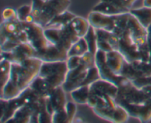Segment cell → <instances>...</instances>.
<instances>
[{
    "label": "cell",
    "instance_id": "obj_1",
    "mask_svg": "<svg viewBox=\"0 0 151 123\" xmlns=\"http://www.w3.org/2000/svg\"><path fill=\"white\" fill-rule=\"evenodd\" d=\"M42 63V60L36 57L30 58L21 64L12 63L10 80L16 83L23 91L39 75Z\"/></svg>",
    "mask_w": 151,
    "mask_h": 123
},
{
    "label": "cell",
    "instance_id": "obj_2",
    "mask_svg": "<svg viewBox=\"0 0 151 123\" xmlns=\"http://www.w3.org/2000/svg\"><path fill=\"white\" fill-rule=\"evenodd\" d=\"M69 71L66 60L56 62H43L39 76L47 80L54 88L62 86Z\"/></svg>",
    "mask_w": 151,
    "mask_h": 123
},
{
    "label": "cell",
    "instance_id": "obj_3",
    "mask_svg": "<svg viewBox=\"0 0 151 123\" xmlns=\"http://www.w3.org/2000/svg\"><path fill=\"white\" fill-rule=\"evenodd\" d=\"M44 33L51 44L66 52L80 38L74 33L69 25L60 29L44 28Z\"/></svg>",
    "mask_w": 151,
    "mask_h": 123
},
{
    "label": "cell",
    "instance_id": "obj_4",
    "mask_svg": "<svg viewBox=\"0 0 151 123\" xmlns=\"http://www.w3.org/2000/svg\"><path fill=\"white\" fill-rule=\"evenodd\" d=\"M150 98V96L139 88L131 82L128 81L119 87L117 96L114 99L116 104L126 103L129 104H140Z\"/></svg>",
    "mask_w": 151,
    "mask_h": 123
},
{
    "label": "cell",
    "instance_id": "obj_5",
    "mask_svg": "<svg viewBox=\"0 0 151 123\" xmlns=\"http://www.w3.org/2000/svg\"><path fill=\"white\" fill-rule=\"evenodd\" d=\"M70 4V0H44L41 15L35 23L45 27L55 16L67 10Z\"/></svg>",
    "mask_w": 151,
    "mask_h": 123
},
{
    "label": "cell",
    "instance_id": "obj_6",
    "mask_svg": "<svg viewBox=\"0 0 151 123\" xmlns=\"http://www.w3.org/2000/svg\"><path fill=\"white\" fill-rule=\"evenodd\" d=\"M23 23L24 29L26 32L28 38V43L35 49V52H39L47 48L50 44L44 33V27L38 24Z\"/></svg>",
    "mask_w": 151,
    "mask_h": 123
},
{
    "label": "cell",
    "instance_id": "obj_7",
    "mask_svg": "<svg viewBox=\"0 0 151 123\" xmlns=\"http://www.w3.org/2000/svg\"><path fill=\"white\" fill-rule=\"evenodd\" d=\"M95 65L99 70L100 78L109 81L119 87L130 80L122 75H116L112 72L106 63V53L98 50L95 55Z\"/></svg>",
    "mask_w": 151,
    "mask_h": 123
},
{
    "label": "cell",
    "instance_id": "obj_8",
    "mask_svg": "<svg viewBox=\"0 0 151 123\" xmlns=\"http://www.w3.org/2000/svg\"><path fill=\"white\" fill-rule=\"evenodd\" d=\"M0 35L6 38L17 40L21 43H27L28 38L24 29L23 23L17 19L12 21H3L0 26Z\"/></svg>",
    "mask_w": 151,
    "mask_h": 123
},
{
    "label": "cell",
    "instance_id": "obj_9",
    "mask_svg": "<svg viewBox=\"0 0 151 123\" xmlns=\"http://www.w3.org/2000/svg\"><path fill=\"white\" fill-rule=\"evenodd\" d=\"M35 50L29 43H21L11 52L1 51V59H6L11 63H22L27 59L35 57Z\"/></svg>",
    "mask_w": 151,
    "mask_h": 123
},
{
    "label": "cell",
    "instance_id": "obj_10",
    "mask_svg": "<svg viewBox=\"0 0 151 123\" xmlns=\"http://www.w3.org/2000/svg\"><path fill=\"white\" fill-rule=\"evenodd\" d=\"M117 51L123 55L125 60L128 63L140 60L139 46L131 39L128 31L119 38Z\"/></svg>",
    "mask_w": 151,
    "mask_h": 123
},
{
    "label": "cell",
    "instance_id": "obj_11",
    "mask_svg": "<svg viewBox=\"0 0 151 123\" xmlns=\"http://www.w3.org/2000/svg\"><path fill=\"white\" fill-rule=\"evenodd\" d=\"M118 105L125 109L130 117L139 119L140 122H148L151 120V97L140 104L121 103Z\"/></svg>",
    "mask_w": 151,
    "mask_h": 123
},
{
    "label": "cell",
    "instance_id": "obj_12",
    "mask_svg": "<svg viewBox=\"0 0 151 123\" xmlns=\"http://www.w3.org/2000/svg\"><path fill=\"white\" fill-rule=\"evenodd\" d=\"M94 114L103 119L110 122L122 123L125 122L129 119V114L125 109L120 105L116 104L115 108H104V109H94Z\"/></svg>",
    "mask_w": 151,
    "mask_h": 123
},
{
    "label": "cell",
    "instance_id": "obj_13",
    "mask_svg": "<svg viewBox=\"0 0 151 123\" xmlns=\"http://www.w3.org/2000/svg\"><path fill=\"white\" fill-rule=\"evenodd\" d=\"M66 93L63 86H58L55 88L50 97H47V110L52 115L57 111L65 109L67 103Z\"/></svg>",
    "mask_w": 151,
    "mask_h": 123
},
{
    "label": "cell",
    "instance_id": "obj_14",
    "mask_svg": "<svg viewBox=\"0 0 151 123\" xmlns=\"http://www.w3.org/2000/svg\"><path fill=\"white\" fill-rule=\"evenodd\" d=\"M128 31L131 39L138 46L147 43V29L131 13L128 23Z\"/></svg>",
    "mask_w": 151,
    "mask_h": 123
},
{
    "label": "cell",
    "instance_id": "obj_15",
    "mask_svg": "<svg viewBox=\"0 0 151 123\" xmlns=\"http://www.w3.org/2000/svg\"><path fill=\"white\" fill-rule=\"evenodd\" d=\"M35 57L40 58L43 62L64 61L68 58V52L60 50L50 43L45 50L35 52Z\"/></svg>",
    "mask_w": 151,
    "mask_h": 123
},
{
    "label": "cell",
    "instance_id": "obj_16",
    "mask_svg": "<svg viewBox=\"0 0 151 123\" xmlns=\"http://www.w3.org/2000/svg\"><path fill=\"white\" fill-rule=\"evenodd\" d=\"M90 25L95 29H103L113 32L115 16H109L96 11H91L88 17Z\"/></svg>",
    "mask_w": 151,
    "mask_h": 123
},
{
    "label": "cell",
    "instance_id": "obj_17",
    "mask_svg": "<svg viewBox=\"0 0 151 123\" xmlns=\"http://www.w3.org/2000/svg\"><path fill=\"white\" fill-rule=\"evenodd\" d=\"M89 89L90 94L98 95L107 94L115 99L117 96L119 87L109 81L100 78L89 85Z\"/></svg>",
    "mask_w": 151,
    "mask_h": 123
},
{
    "label": "cell",
    "instance_id": "obj_18",
    "mask_svg": "<svg viewBox=\"0 0 151 123\" xmlns=\"http://www.w3.org/2000/svg\"><path fill=\"white\" fill-rule=\"evenodd\" d=\"M125 61L123 55L117 50H111L106 53V63L116 75H121Z\"/></svg>",
    "mask_w": 151,
    "mask_h": 123
},
{
    "label": "cell",
    "instance_id": "obj_19",
    "mask_svg": "<svg viewBox=\"0 0 151 123\" xmlns=\"http://www.w3.org/2000/svg\"><path fill=\"white\" fill-rule=\"evenodd\" d=\"M29 87L41 97H50L55 88L47 80L41 78L39 75L31 83Z\"/></svg>",
    "mask_w": 151,
    "mask_h": 123
},
{
    "label": "cell",
    "instance_id": "obj_20",
    "mask_svg": "<svg viewBox=\"0 0 151 123\" xmlns=\"http://www.w3.org/2000/svg\"><path fill=\"white\" fill-rule=\"evenodd\" d=\"M75 16L76 15L68 10H66L55 16L44 28H57V29L63 28L69 25L72 20Z\"/></svg>",
    "mask_w": 151,
    "mask_h": 123
},
{
    "label": "cell",
    "instance_id": "obj_21",
    "mask_svg": "<svg viewBox=\"0 0 151 123\" xmlns=\"http://www.w3.org/2000/svg\"><path fill=\"white\" fill-rule=\"evenodd\" d=\"M69 26L78 38H83L89 29L90 23L88 19L76 16L69 24Z\"/></svg>",
    "mask_w": 151,
    "mask_h": 123
},
{
    "label": "cell",
    "instance_id": "obj_22",
    "mask_svg": "<svg viewBox=\"0 0 151 123\" xmlns=\"http://www.w3.org/2000/svg\"><path fill=\"white\" fill-rule=\"evenodd\" d=\"M130 15V12L115 15L114 28L112 32L119 38H121L125 32H128V23Z\"/></svg>",
    "mask_w": 151,
    "mask_h": 123
},
{
    "label": "cell",
    "instance_id": "obj_23",
    "mask_svg": "<svg viewBox=\"0 0 151 123\" xmlns=\"http://www.w3.org/2000/svg\"><path fill=\"white\" fill-rule=\"evenodd\" d=\"M129 12L144 27L147 28L151 24V7L143 6L139 8H131Z\"/></svg>",
    "mask_w": 151,
    "mask_h": 123
},
{
    "label": "cell",
    "instance_id": "obj_24",
    "mask_svg": "<svg viewBox=\"0 0 151 123\" xmlns=\"http://www.w3.org/2000/svg\"><path fill=\"white\" fill-rule=\"evenodd\" d=\"M22 91L21 88L16 83L12 81L11 80H9L4 88L1 90L0 98L7 100H12L20 95Z\"/></svg>",
    "mask_w": 151,
    "mask_h": 123
},
{
    "label": "cell",
    "instance_id": "obj_25",
    "mask_svg": "<svg viewBox=\"0 0 151 123\" xmlns=\"http://www.w3.org/2000/svg\"><path fill=\"white\" fill-rule=\"evenodd\" d=\"M90 94L89 86H82L70 92L71 97L75 103L81 105L87 104Z\"/></svg>",
    "mask_w": 151,
    "mask_h": 123
},
{
    "label": "cell",
    "instance_id": "obj_26",
    "mask_svg": "<svg viewBox=\"0 0 151 123\" xmlns=\"http://www.w3.org/2000/svg\"><path fill=\"white\" fill-rule=\"evenodd\" d=\"M92 10L103 13V14L109 15V16H115V15L121 14V13H125V12L116 7V6L107 1H101V0L93 7Z\"/></svg>",
    "mask_w": 151,
    "mask_h": 123
},
{
    "label": "cell",
    "instance_id": "obj_27",
    "mask_svg": "<svg viewBox=\"0 0 151 123\" xmlns=\"http://www.w3.org/2000/svg\"><path fill=\"white\" fill-rule=\"evenodd\" d=\"M88 52V45L84 38H80L74 43L68 50V57L70 56H83Z\"/></svg>",
    "mask_w": 151,
    "mask_h": 123
},
{
    "label": "cell",
    "instance_id": "obj_28",
    "mask_svg": "<svg viewBox=\"0 0 151 123\" xmlns=\"http://www.w3.org/2000/svg\"><path fill=\"white\" fill-rule=\"evenodd\" d=\"M31 112L26 106H22L15 113L14 116L7 120V122L29 123L30 122Z\"/></svg>",
    "mask_w": 151,
    "mask_h": 123
},
{
    "label": "cell",
    "instance_id": "obj_29",
    "mask_svg": "<svg viewBox=\"0 0 151 123\" xmlns=\"http://www.w3.org/2000/svg\"><path fill=\"white\" fill-rule=\"evenodd\" d=\"M12 63L6 59H1L0 60V83H1V90L7 84L10 78V71H11Z\"/></svg>",
    "mask_w": 151,
    "mask_h": 123
},
{
    "label": "cell",
    "instance_id": "obj_30",
    "mask_svg": "<svg viewBox=\"0 0 151 123\" xmlns=\"http://www.w3.org/2000/svg\"><path fill=\"white\" fill-rule=\"evenodd\" d=\"M84 39L86 40L88 45V52L92 53L93 55H95L97 53L98 48H97V35H96L95 28L93 27L91 25H90L89 29L88 32L86 34L85 36L83 37Z\"/></svg>",
    "mask_w": 151,
    "mask_h": 123
},
{
    "label": "cell",
    "instance_id": "obj_31",
    "mask_svg": "<svg viewBox=\"0 0 151 123\" xmlns=\"http://www.w3.org/2000/svg\"><path fill=\"white\" fill-rule=\"evenodd\" d=\"M121 75L128 78L131 82L138 79V78L144 77L142 74L138 72L136 69H134V67L132 66L131 63H128L126 60H125V63H124L123 68H122V72H121Z\"/></svg>",
    "mask_w": 151,
    "mask_h": 123
},
{
    "label": "cell",
    "instance_id": "obj_32",
    "mask_svg": "<svg viewBox=\"0 0 151 123\" xmlns=\"http://www.w3.org/2000/svg\"><path fill=\"white\" fill-rule=\"evenodd\" d=\"M134 69H137L138 72L142 74L144 77L151 75V63L150 62H145L141 60H135L131 63Z\"/></svg>",
    "mask_w": 151,
    "mask_h": 123
},
{
    "label": "cell",
    "instance_id": "obj_33",
    "mask_svg": "<svg viewBox=\"0 0 151 123\" xmlns=\"http://www.w3.org/2000/svg\"><path fill=\"white\" fill-rule=\"evenodd\" d=\"M99 79H100V73H99L98 69H97V67L95 65L93 67L88 69L83 86H89L92 83L95 82L96 81Z\"/></svg>",
    "mask_w": 151,
    "mask_h": 123
},
{
    "label": "cell",
    "instance_id": "obj_34",
    "mask_svg": "<svg viewBox=\"0 0 151 123\" xmlns=\"http://www.w3.org/2000/svg\"><path fill=\"white\" fill-rule=\"evenodd\" d=\"M52 122L54 123H69L68 115L66 109L57 111L52 114Z\"/></svg>",
    "mask_w": 151,
    "mask_h": 123
},
{
    "label": "cell",
    "instance_id": "obj_35",
    "mask_svg": "<svg viewBox=\"0 0 151 123\" xmlns=\"http://www.w3.org/2000/svg\"><path fill=\"white\" fill-rule=\"evenodd\" d=\"M139 51L140 60L145 62H150L151 58L150 50L147 42L142 45L139 46Z\"/></svg>",
    "mask_w": 151,
    "mask_h": 123
},
{
    "label": "cell",
    "instance_id": "obj_36",
    "mask_svg": "<svg viewBox=\"0 0 151 123\" xmlns=\"http://www.w3.org/2000/svg\"><path fill=\"white\" fill-rule=\"evenodd\" d=\"M16 11H17L18 19L20 22H24L27 16L32 13V5H28V4L22 5L19 8H18Z\"/></svg>",
    "mask_w": 151,
    "mask_h": 123
},
{
    "label": "cell",
    "instance_id": "obj_37",
    "mask_svg": "<svg viewBox=\"0 0 151 123\" xmlns=\"http://www.w3.org/2000/svg\"><path fill=\"white\" fill-rule=\"evenodd\" d=\"M81 64H83L88 69L94 66H95V55L90 52H87L86 54L81 56Z\"/></svg>",
    "mask_w": 151,
    "mask_h": 123
},
{
    "label": "cell",
    "instance_id": "obj_38",
    "mask_svg": "<svg viewBox=\"0 0 151 123\" xmlns=\"http://www.w3.org/2000/svg\"><path fill=\"white\" fill-rule=\"evenodd\" d=\"M19 44H21L20 41L11 38H7L3 44H1V51L2 52H11L14 50Z\"/></svg>",
    "mask_w": 151,
    "mask_h": 123
},
{
    "label": "cell",
    "instance_id": "obj_39",
    "mask_svg": "<svg viewBox=\"0 0 151 123\" xmlns=\"http://www.w3.org/2000/svg\"><path fill=\"white\" fill-rule=\"evenodd\" d=\"M76 103H74L72 101H68L66 105V113L68 115V119H69V123L72 122L75 119V117L76 115L77 112V106L75 105Z\"/></svg>",
    "mask_w": 151,
    "mask_h": 123
},
{
    "label": "cell",
    "instance_id": "obj_40",
    "mask_svg": "<svg viewBox=\"0 0 151 123\" xmlns=\"http://www.w3.org/2000/svg\"><path fill=\"white\" fill-rule=\"evenodd\" d=\"M2 19L3 21L17 20V11L11 7L4 8L2 11Z\"/></svg>",
    "mask_w": 151,
    "mask_h": 123
},
{
    "label": "cell",
    "instance_id": "obj_41",
    "mask_svg": "<svg viewBox=\"0 0 151 123\" xmlns=\"http://www.w3.org/2000/svg\"><path fill=\"white\" fill-rule=\"evenodd\" d=\"M66 64L69 70L76 69L81 64V56H70L66 60Z\"/></svg>",
    "mask_w": 151,
    "mask_h": 123
},
{
    "label": "cell",
    "instance_id": "obj_42",
    "mask_svg": "<svg viewBox=\"0 0 151 123\" xmlns=\"http://www.w3.org/2000/svg\"><path fill=\"white\" fill-rule=\"evenodd\" d=\"M38 123H52V115L44 109L38 114Z\"/></svg>",
    "mask_w": 151,
    "mask_h": 123
},
{
    "label": "cell",
    "instance_id": "obj_43",
    "mask_svg": "<svg viewBox=\"0 0 151 123\" xmlns=\"http://www.w3.org/2000/svg\"><path fill=\"white\" fill-rule=\"evenodd\" d=\"M132 83L139 88H142L143 86H145L151 85V75L138 78V79L132 81Z\"/></svg>",
    "mask_w": 151,
    "mask_h": 123
},
{
    "label": "cell",
    "instance_id": "obj_44",
    "mask_svg": "<svg viewBox=\"0 0 151 123\" xmlns=\"http://www.w3.org/2000/svg\"><path fill=\"white\" fill-rule=\"evenodd\" d=\"M101 1H107V2L111 3L113 5L116 6V7L119 8L120 10H122V11H124L125 13H128L130 11V10H128V8L125 7V6L124 5V4L122 3V0H101Z\"/></svg>",
    "mask_w": 151,
    "mask_h": 123
},
{
    "label": "cell",
    "instance_id": "obj_45",
    "mask_svg": "<svg viewBox=\"0 0 151 123\" xmlns=\"http://www.w3.org/2000/svg\"><path fill=\"white\" fill-rule=\"evenodd\" d=\"M119 38L116 36V35L111 32L110 37L109 38V42L110 44V45L111 46L112 49L114 50H117L118 46H119Z\"/></svg>",
    "mask_w": 151,
    "mask_h": 123
},
{
    "label": "cell",
    "instance_id": "obj_46",
    "mask_svg": "<svg viewBox=\"0 0 151 123\" xmlns=\"http://www.w3.org/2000/svg\"><path fill=\"white\" fill-rule=\"evenodd\" d=\"M136 1H137V0H122L124 5H125V7L128 8V10H131V7H132L133 4H134V2H135Z\"/></svg>",
    "mask_w": 151,
    "mask_h": 123
},
{
    "label": "cell",
    "instance_id": "obj_47",
    "mask_svg": "<svg viewBox=\"0 0 151 123\" xmlns=\"http://www.w3.org/2000/svg\"><path fill=\"white\" fill-rule=\"evenodd\" d=\"M147 44H148V46H149V48H150V55H151V24L147 28Z\"/></svg>",
    "mask_w": 151,
    "mask_h": 123
},
{
    "label": "cell",
    "instance_id": "obj_48",
    "mask_svg": "<svg viewBox=\"0 0 151 123\" xmlns=\"http://www.w3.org/2000/svg\"><path fill=\"white\" fill-rule=\"evenodd\" d=\"M24 22H26V23H34L35 22V19H34V16H32V13L27 16Z\"/></svg>",
    "mask_w": 151,
    "mask_h": 123
},
{
    "label": "cell",
    "instance_id": "obj_49",
    "mask_svg": "<svg viewBox=\"0 0 151 123\" xmlns=\"http://www.w3.org/2000/svg\"><path fill=\"white\" fill-rule=\"evenodd\" d=\"M143 6L147 7H151V0H144L143 1Z\"/></svg>",
    "mask_w": 151,
    "mask_h": 123
},
{
    "label": "cell",
    "instance_id": "obj_50",
    "mask_svg": "<svg viewBox=\"0 0 151 123\" xmlns=\"http://www.w3.org/2000/svg\"><path fill=\"white\" fill-rule=\"evenodd\" d=\"M150 63H151V59H150Z\"/></svg>",
    "mask_w": 151,
    "mask_h": 123
}]
</instances>
